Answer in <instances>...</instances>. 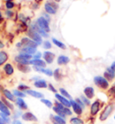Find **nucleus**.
<instances>
[{
  "label": "nucleus",
  "mask_w": 115,
  "mask_h": 124,
  "mask_svg": "<svg viewBox=\"0 0 115 124\" xmlns=\"http://www.w3.org/2000/svg\"><path fill=\"white\" fill-rule=\"evenodd\" d=\"M93 83L95 84V85L99 87L100 89H103V90H106L109 88V81L106 80L103 77L101 76H96L93 78Z\"/></svg>",
  "instance_id": "nucleus-1"
},
{
  "label": "nucleus",
  "mask_w": 115,
  "mask_h": 124,
  "mask_svg": "<svg viewBox=\"0 0 115 124\" xmlns=\"http://www.w3.org/2000/svg\"><path fill=\"white\" fill-rule=\"evenodd\" d=\"M114 107L115 105L113 103H110L107 106H105V108L103 109V111L102 112L101 115H100V121H106L107 119L109 118V116L112 114V112L114 110Z\"/></svg>",
  "instance_id": "nucleus-2"
},
{
  "label": "nucleus",
  "mask_w": 115,
  "mask_h": 124,
  "mask_svg": "<svg viewBox=\"0 0 115 124\" xmlns=\"http://www.w3.org/2000/svg\"><path fill=\"white\" fill-rule=\"evenodd\" d=\"M36 23H37L38 26H39L40 28L42 29V30H44L45 31H47V32H50V31L49 21H48V20H46L43 16H40V17H39Z\"/></svg>",
  "instance_id": "nucleus-3"
},
{
  "label": "nucleus",
  "mask_w": 115,
  "mask_h": 124,
  "mask_svg": "<svg viewBox=\"0 0 115 124\" xmlns=\"http://www.w3.org/2000/svg\"><path fill=\"white\" fill-rule=\"evenodd\" d=\"M28 36L30 39H31L33 41H35L38 45H40L41 43H43V41H42V37L38 33L37 31H33V30H31V29H30L28 31Z\"/></svg>",
  "instance_id": "nucleus-4"
},
{
  "label": "nucleus",
  "mask_w": 115,
  "mask_h": 124,
  "mask_svg": "<svg viewBox=\"0 0 115 124\" xmlns=\"http://www.w3.org/2000/svg\"><path fill=\"white\" fill-rule=\"evenodd\" d=\"M58 7H59V6L55 3H52V2H47V3L45 4V6H44L45 11H46L48 14H50V15H55L57 12Z\"/></svg>",
  "instance_id": "nucleus-5"
},
{
  "label": "nucleus",
  "mask_w": 115,
  "mask_h": 124,
  "mask_svg": "<svg viewBox=\"0 0 115 124\" xmlns=\"http://www.w3.org/2000/svg\"><path fill=\"white\" fill-rule=\"evenodd\" d=\"M21 42H22V45L23 47H29V48H34V49H37L38 47V44L33 41V40L30 39L28 37H24L23 38L22 40H21Z\"/></svg>",
  "instance_id": "nucleus-6"
},
{
  "label": "nucleus",
  "mask_w": 115,
  "mask_h": 124,
  "mask_svg": "<svg viewBox=\"0 0 115 124\" xmlns=\"http://www.w3.org/2000/svg\"><path fill=\"white\" fill-rule=\"evenodd\" d=\"M100 109H101V103H100L99 100H96L95 102H93L91 104L90 107V112L92 116H95V115L99 112Z\"/></svg>",
  "instance_id": "nucleus-7"
},
{
  "label": "nucleus",
  "mask_w": 115,
  "mask_h": 124,
  "mask_svg": "<svg viewBox=\"0 0 115 124\" xmlns=\"http://www.w3.org/2000/svg\"><path fill=\"white\" fill-rule=\"evenodd\" d=\"M55 97H56L57 101H59L60 103H62L63 105L66 106V107H68V108H69L70 106H71V101L69 99H67L66 97H64V96H62L61 94H59V93H55Z\"/></svg>",
  "instance_id": "nucleus-8"
},
{
  "label": "nucleus",
  "mask_w": 115,
  "mask_h": 124,
  "mask_svg": "<svg viewBox=\"0 0 115 124\" xmlns=\"http://www.w3.org/2000/svg\"><path fill=\"white\" fill-rule=\"evenodd\" d=\"M103 78H105L106 80L112 81V79L115 78V71L110 67V68H107L106 71L103 73Z\"/></svg>",
  "instance_id": "nucleus-9"
},
{
  "label": "nucleus",
  "mask_w": 115,
  "mask_h": 124,
  "mask_svg": "<svg viewBox=\"0 0 115 124\" xmlns=\"http://www.w3.org/2000/svg\"><path fill=\"white\" fill-rule=\"evenodd\" d=\"M22 119L23 121H38L37 117H36L32 112H30L23 113Z\"/></svg>",
  "instance_id": "nucleus-10"
},
{
  "label": "nucleus",
  "mask_w": 115,
  "mask_h": 124,
  "mask_svg": "<svg viewBox=\"0 0 115 124\" xmlns=\"http://www.w3.org/2000/svg\"><path fill=\"white\" fill-rule=\"evenodd\" d=\"M54 58H55V54L50 51H44L43 53V59L44 61L46 62L47 64H51L54 60Z\"/></svg>",
  "instance_id": "nucleus-11"
},
{
  "label": "nucleus",
  "mask_w": 115,
  "mask_h": 124,
  "mask_svg": "<svg viewBox=\"0 0 115 124\" xmlns=\"http://www.w3.org/2000/svg\"><path fill=\"white\" fill-rule=\"evenodd\" d=\"M70 101H71V106L72 108H73V112H75L77 115L80 116L83 113V109L81 108L80 106L76 102V101H74V100H70Z\"/></svg>",
  "instance_id": "nucleus-12"
},
{
  "label": "nucleus",
  "mask_w": 115,
  "mask_h": 124,
  "mask_svg": "<svg viewBox=\"0 0 115 124\" xmlns=\"http://www.w3.org/2000/svg\"><path fill=\"white\" fill-rule=\"evenodd\" d=\"M25 93H26V94H29V95L32 96V97H34V98H37V99H43V97H44V94L42 93L37 92V91H35V90H31V89L27 90Z\"/></svg>",
  "instance_id": "nucleus-13"
},
{
  "label": "nucleus",
  "mask_w": 115,
  "mask_h": 124,
  "mask_svg": "<svg viewBox=\"0 0 115 124\" xmlns=\"http://www.w3.org/2000/svg\"><path fill=\"white\" fill-rule=\"evenodd\" d=\"M84 94L88 99H92L94 97V89L92 86H86L84 89Z\"/></svg>",
  "instance_id": "nucleus-14"
},
{
  "label": "nucleus",
  "mask_w": 115,
  "mask_h": 124,
  "mask_svg": "<svg viewBox=\"0 0 115 124\" xmlns=\"http://www.w3.org/2000/svg\"><path fill=\"white\" fill-rule=\"evenodd\" d=\"M36 52H37L36 49H34V48H29V47H23V48H22L20 50V54L23 53V54H27V55H31V56L34 55Z\"/></svg>",
  "instance_id": "nucleus-15"
},
{
  "label": "nucleus",
  "mask_w": 115,
  "mask_h": 124,
  "mask_svg": "<svg viewBox=\"0 0 115 124\" xmlns=\"http://www.w3.org/2000/svg\"><path fill=\"white\" fill-rule=\"evenodd\" d=\"M3 94L4 97L7 99L8 101H11V102H15V94L11 92V91L7 90V89H3Z\"/></svg>",
  "instance_id": "nucleus-16"
},
{
  "label": "nucleus",
  "mask_w": 115,
  "mask_h": 124,
  "mask_svg": "<svg viewBox=\"0 0 115 124\" xmlns=\"http://www.w3.org/2000/svg\"><path fill=\"white\" fill-rule=\"evenodd\" d=\"M30 64L33 65L34 67H40V68H45L46 67V62L42 60V59H31L30 60Z\"/></svg>",
  "instance_id": "nucleus-17"
},
{
  "label": "nucleus",
  "mask_w": 115,
  "mask_h": 124,
  "mask_svg": "<svg viewBox=\"0 0 115 124\" xmlns=\"http://www.w3.org/2000/svg\"><path fill=\"white\" fill-rule=\"evenodd\" d=\"M15 104L18 106L20 111H23V110H27L28 109V106L25 103V102L23 101V98H17L15 100Z\"/></svg>",
  "instance_id": "nucleus-18"
},
{
  "label": "nucleus",
  "mask_w": 115,
  "mask_h": 124,
  "mask_svg": "<svg viewBox=\"0 0 115 124\" xmlns=\"http://www.w3.org/2000/svg\"><path fill=\"white\" fill-rule=\"evenodd\" d=\"M0 112L5 113V114L8 115V116L11 115V112H10L9 108L5 104V102L2 100H0Z\"/></svg>",
  "instance_id": "nucleus-19"
},
{
  "label": "nucleus",
  "mask_w": 115,
  "mask_h": 124,
  "mask_svg": "<svg viewBox=\"0 0 115 124\" xmlns=\"http://www.w3.org/2000/svg\"><path fill=\"white\" fill-rule=\"evenodd\" d=\"M4 71H5L6 75H7V76H11V75L14 74L15 69H14V67L12 66V64L6 63V65L4 66Z\"/></svg>",
  "instance_id": "nucleus-20"
},
{
  "label": "nucleus",
  "mask_w": 115,
  "mask_h": 124,
  "mask_svg": "<svg viewBox=\"0 0 115 124\" xmlns=\"http://www.w3.org/2000/svg\"><path fill=\"white\" fill-rule=\"evenodd\" d=\"M49 85L47 84V82L43 79H39L34 82V86L37 88H47Z\"/></svg>",
  "instance_id": "nucleus-21"
},
{
  "label": "nucleus",
  "mask_w": 115,
  "mask_h": 124,
  "mask_svg": "<svg viewBox=\"0 0 115 124\" xmlns=\"http://www.w3.org/2000/svg\"><path fill=\"white\" fill-rule=\"evenodd\" d=\"M69 58L67 56H64V55H60V56L57 59V62H58V64L59 65H66V64H68L69 62Z\"/></svg>",
  "instance_id": "nucleus-22"
},
{
  "label": "nucleus",
  "mask_w": 115,
  "mask_h": 124,
  "mask_svg": "<svg viewBox=\"0 0 115 124\" xmlns=\"http://www.w3.org/2000/svg\"><path fill=\"white\" fill-rule=\"evenodd\" d=\"M15 60L17 62V64H23V65H30V60L24 59V58H23L21 55H19V56H16L15 58Z\"/></svg>",
  "instance_id": "nucleus-23"
},
{
  "label": "nucleus",
  "mask_w": 115,
  "mask_h": 124,
  "mask_svg": "<svg viewBox=\"0 0 115 124\" xmlns=\"http://www.w3.org/2000/svg\"><path fill=\"white\" fill-rule=\"evenodd\" d=\"M17 68L23 73H28L31 71V68L29 65H23V64H17Z\"/></svg>",
  "instance_id": "nucleus-24"
},
{
  "label": "nucleus",
  "mask_w": 115,
  "mask_h": 124,
  "mask_svg": "<svg viewBox=\"0 0 115 124\" xmlns=\"http://www.w3.org/2000/svg\"><path fill=\"white\" fill-rule=\"evenodd\" d=\"M8 59V55L6 51H0V66L5 64Z\"/></svg>",
  "instance_id": "nucleus-25"
},
{
  "label": "nucleus",
  "mask_w": 115,
  "mask_h": 124,
  "mask_svg": "<svg viewBox=\"0 0 115 124\" xmlns=\"http://www.w3.org/2000/svg\"><path fill=\"white\" fill-rule=\"evenodd\" d=\"M51 116V118H52L53 120V122H57V123L59 124H66L67 122H66V120L65 119L61 118V117H59V116H58V115H50Z\"/></svg>",
  "instance_id": "nucleus-26"
},
{
  "label": "nucleus",
  "mask_w": 115,
  "mask_h": 124,
  "mask_svg": "<svg viewBox=\"0 0 115 124\" xmlns=\"http://www.w3.org/2000/svg\"><path fill=\"white\" fill-rule=\"evenodd\" d=\"M52 110L55 112H56L58 116H59V117H61V118H63V119H66V116H67V115H66L65 113H64V112H63L62 111H61V110H60V109L58 108L57 106H55V105L53 106V107H52Z\"/></svg>",
  "instance_id": "nucleus-27"
},
{
  "label": "nucleus",
  "mask_w": 115,
  "mask_h": 124,
  "mask_svg": "<svg viewBox=\"0 0 115 124\" xmlns=\"http://www.w3.org/2000/svg\"><path fill=\"white\" fill-rule=\"evenodd\" d=\"M52 42L55 45H56L57 47H59V48H60V49H62V50H66V45L63 42H61L60 40H57L56 38H52Z\"/></svg>",
  "instance_id": "nucleus-28"
},
{
  "label": "nucleus",
  "mask_w": 115,
  "mask_h": 124,
  "mask_svg": "<svg viewBox=\"0 0 115 124\" xmlns=\"http://www.w3.org/2000/svg\"><path fill=\"white\" fill-rule=\"evenodd\" d=\"M13 93H14V94H15V96H16L17 98H23V97H25V96H26V94H25L23 92H22V91H19V90H14Z\"/></svg>",
  "instance_id": "nucleus-29"
},
{
  "label": "nucleus",
  "mask_w": 115,
  "mask_h": 124,
  "mask_svg": "<svg viewBox=\"0 0 115 124\" xmlns=\"http://www.w3.org/2000/svg\"><path fill=\"white\" fill-rule=\"evenodd\" d=\"M59 92H60V94H61L62 96H64V97H66L67 99H68V98H69V100L71 99V96H70L69 92L66 90V89H64V88H60V89H59Z\"/></svg>",
  "instance_id": "nucleus-30"
},
{
  "label": "nucleus",
  "mask_w": 115,
  "mask_h": 124,
  "mask_svg": "<svg viewBox=\"0 0 115 124\" xmlns=\"http://www.w3.org/2000/svg\"><path fill=\"white\" fill-rule=\"evenodd\" d=\"M53 76L57 81H59L61 79V74H60V69L59 68H57L55 69V71L53 72Z\"/></svg>",
  "instance_id": "nucleus-31"
},
{
  "label": "nucleus",
  "mask_w": 115,
  "mask_h": 124,
  "mask_svg": "<svg viewBox=\"0 0 115 124\" xmlns=\"http://www.w3.org/2000/svg\"><path fill=\"white\" fill-rule=\"evenodd\" d=\"M70 123L71 124H84V121H82L80 118H78V117H74V118H71Z\"/></svg>",
  "instance_id": "nucleus-32"
},
{
  "label": "nucleus",
  "mask_w": 115,
  "mask_h": 124,
  "mask_svg": "<svg viewBox=\"0 0 115 124\" xmlns=\"http://www.w3.org/2000/svg\"><path fill=\"white\" fill-rule=\"evenodd\" d=\"M40 102H42L43 104H45V105L48 107V108H52L53 107V103L52 102H50V100H48V99H40Z\"/></svg>",
  "instance_id": "nucleus-33"
},
{
  "label": "nucleus",
  "mask_w": 115,
  "mask_h": 124,
  "mask_svg": "<svg viewBox=\"0 0 115 124\" xmlns=\"http://www.w3.org/2000/svg\"><path fill=\"white\" fill-rule=\"evenodd\" d=\"M2 101H3V102H5V104H6V105L9 108V110H10V109H11V110H15V106H14V104H13L12 102H10L7 99H6V98L2 97Z\"/></svg>",
  "instance_id": "nucleus-34"
},
{
  "label": "nucleus",
  "mask_w": 115,
  "mask_h": 124,
  "mask_svg": "<svg viewBox=\"0 0 115 124\" xmlns=\"http://www.w3.org/2000/svg\"><path fill=\"white\" fill-rule=\"evenodd\" d=\"M81 100H82V102H84L85 105H87V106H90V103H91V102H90V99H88L86 96H84V94H82V95L79 97Z\"/></svg>",
  "instance_id": "nucleus-35"
},
{
  "label": "nucleus",
  "mask_w": 115,
  "mask_h": 124,
  "mask_svg": "<svg viewBox=\"0 0 115 124\" xmlns=\"http://www.w3.org/2000/svg\"><path fill=\"white\" fill-rule=\"evenodd\" d=\"M6 6L8 10H11L15 6V4H14V2H13L12 0H7L6 3Z\"/></svg>",
  "instance_id": "nucleus-36"
},
{
  "label": "nucleus",
  "mask_w": 115,
  "mask_h": 124,
  "mask_svg": "<svg viewBox=\"0 0 115 124\" xmlns=\"http://www.w3.org/2000/svg\"><path fill=\"white\" fill-rule=\"evenodd\" d=\"M0 116H1V118L3 119L4 121H6L7 124L10 122V117L8 116V115H6V114H5V113H2V112H0Z\"/></svg>",
  "instance_id": "nucleus-37"
},
{
  "label": "nucleus",
  "mask_w": 115,
  "mask_h": 124,
  "mask_svg": "<svg viewBox=\"0 0 115 124\" xmlns=\"http://www.w3.org/2000/svg\"><path fill=\"white\" fill-rule=\"evenodd\" d=\"M30 88H29L28 85H18V90L19 91H22V92H26L27 90H29Z\"/></svg>",
  "instance_id": "nucleus-38"
},
{
  "label": "nucleus",
  "mask_w": 115,
  "mask_h": 124,
  "mask_svg": "<svg viewBox=\"0 0 115 124\" xmlns=\"http://www.w3.org/2000/svg\"><path fill=\"white\" fill-rule=\"evenodd\" d=\"M75 101H76V102H77V103L78 105L80 106L81 108H82V109H83V110H84V107H85V104H84V102H82V100H81L80 98H76V100H75Z\"/></svg>",
  "instance_id": "nucleus-39"
},
{
  "label": "nucleus",
  "mask_w": 115,
  "mask_h": 124,
  "mask_svg": "<svg viewBox=\"0 0 115 124\" xmlns=\"http://www.w3.org/2000/svg\"><path fill=\"white\" fill-rule=\"evenodd\" d=\"M62 112H64L66 115H69V116H71V115H72L71 110H70L69 108H68V107H65V108L62 110Z\"/></svg>",
  "instance_id": "nucleus-40"
},
{
  "label": "nucleus",
  "mask_w": 115,
  "mask_h": 124,
  "mask_svg": "<svg viewBox=\"0 0 115 124\" xmlns=\"http://www.w3.org/2000/svg\"><path fill=\"white\" fill-rule=\"evenodd\" d=\"M51 43H50V41H48V40H46V41H43V48L44 49H47V50H49V49H51Z\"/></svg>",
  "instance_id": "nucleus-41"
},
{
  "label": "nucleus",
  "mask_w": 115,
  "mask_h": 124,
  "mask_svg": "<svg viewBox=\"0 0 115 124\" xmlns=\"http://www.w3.org/2000/svg\"><path fill=\"white\" fill-rule=\"evenodd\" d=\"M42 73H44V74L47 75V76H49V77H52L53 76V71L52 70H50V69H46V68H44Z\"/></svg>",
  "instance_id": "nucleus-42"
},
{
  "label": "nucleus",
  "mask_w": 115,
  "mask_h": 124,
  "mask_svg": "<svg viewBox=\"0 0 115 124\" xmlns=\"http://www.w3.org/2000/svg\"><path fill=\"white\" fill-rule=\"evenodd\" d=\"M48 88H49V89H50V90L51 91L52 93H57V89L54 86H53V85L51 84H49V85H48Z\"/></svg>",
  "instance_id": "nucleus-43"
},
{
  "label": "nucleus",
  "mask_w": 115,
  "mask_h": 124,
  "mask_svg": "<svg viewBox=\"0 0 115 124\" xmlns=\"http://www.w3.org/2000/svg\"><path fill=\"white\" fill-rule=\"evenodd\" d=\"M22 112H21V111H15V115H14V118H15V120H16V118H17V117H20V116H21V117H22Z\"/></svg>",
  "instance_id": "nucleus-44"
},
{
  "label": "nucleus",
  "mask_w": 115,
  "mask_h": 124,
  "mask_svg": "<svg viewBox=\"0 0 115 124\" xmlns=\"http://www.w3.org/2000/svg\"><path fill=\"white\" fill-rule=\"evenodd\" d=\"M40 57H41V53L39 52V51H37V52L33 55V57H32V58H33V59H40Z\"/></svg>",
  "instance_id": "nucleus-45"
},
{
  "label": "nucleus",
  "mask_w": 115,
  "mask_h": 124,
  "mask_svg": "<svg viewBox=\"0 0 115 124\" xmlns=\"http://www.w3.org/2000/svg\"><path fill=\"white\" fill-rule=\"evenodd\" d=\"M109 93L112 95H115V86H112L111 89L109 90Z\"/></svg>",
  "instance_id": "nucleus-46"
},
{
  "label": "nucleus",
  "mask_w": 115,
  "mask_h": 124,
  "mask_svg": "<svg viewBox=\"0 0 115 124\" xmlns=\"http://www.w3.org/2000/svg\"><path fill=\"white\" fill-rule=\"evenodd\" d=\"M13 14H14V13H13L11 10H7V11H6V16H8V17H12Z\"/></svg>",
  "instance_id": "nucleus-47"
},
{
  "label": "nucleus",
  "mask_w": 115,
  "mask_h": 124,
  "mask_svg": "<svg viewBox=\"0 0 115 124\" xmlns=\"http://www.w3.org/2000/svg\"><path fill=\"white\" fill-rule=\"evenodd\" d=\"M12 124H23V123L20 121H18V120H14L12 121Z\"/></svg>",
  "instance_id": "nucleus-48"
},
{
  "label": "nucleus",
  "mask_w": 115,
  "mask_h": 124,
  "mask_svg": "<svg viewBox=\"0 0 115 124\" xmlns=\"http://www.w3.org/2000/svg\"><path fill=\"white\" fill-rule=\"evenodd\" d=\"M0 124H7V123L6 122V121H4L3 119L1 118V116H0Z\"/></svg>",
  "instance_id": "nucleus-49"
},
{
  "label": "nucleus",
  "mask_w": 115,
  "mask_h": 124,
  "mask_svg": "<svg viewBox=\"0 0 115 124\" xmlns=\"http://www.w3.org/2000/svg\"><path fill=\"white\" fill-rule=\"evenodd\" d=\"M111 68H112V69H113V70H114V71H115V61L113 62V63H112V65L111 66Z\"/></svg>",
  "instance_id": "nucleus-50"
},
{
  "label": "nucleus",
  "mask_w": 115,
  "mask_h": 124,
  "mask_svg": "<svg viewBox=\"0 0 115 124\" xmlns=\"http://www.w3.org/2000/svg\"><path fill=\"white\" fill-rule=\"evenodd\" d=\"M4 46H5V45H4L3 42H2V41H0V49H2V48H4Z\"/></svg>",
  "instance_id": "nucleus-51"
},
{
  "label": "nucleus",
  "mask_w": 115,
  "mask_h": 124,
  "mask_svg": "<svg viewBox=\"0 0 115 124\" xmlns=\"http://www.w3.org/2000/svg\"><path fill=\"white\" fill-rule=\"evenodd\" d=\"M2 18V15H1V12H0V19Z\"/></svg>",
  "instance_id": "nucleus-52"
},
{
  "label": "nucleus",
  "mask_w": 115,
  "mask_h": 124,
  "mask_svg": "<svg viewBox=\"0 0 115 124\" xmlns=\"http://www.w3.org/2000/svg\"><path fill=\"white\" fill-rule=\"evenodd\" d=\"M54 1H56V2H59L60 0H54Z\"/></svg>",
  "instance_id": "nucleus-53"
},
{
  "label": "nucleus",
  "mask_w": 115,
  "mask_h": 124,
  "mask_svg": "<svg viewBox=\"0 0 115 124\" xmlns=\"http://www.w3.org/2000/svg\"><path fill=\"white\" fill-rule=\"evenodd\" d=\"M53 124H59V123H57V122H53Z\"/></svg>",
  "instance_id": "nucleus-54"
},
{
  "label": "nucleus",
  "mask_w": 115,
  "mask_h": 124,
  "mask_svg": "<svg viewBox=\"0 0 115 124\" xmlns=\"http://www.w3.org/2000/svg\"><path fill=\"white\" fill-rule=\"evenodd\" d=\"M114 120H115V115H114Z\"/></svg>",
  "instance_id": "nucleus-55"
}]
</instances>
